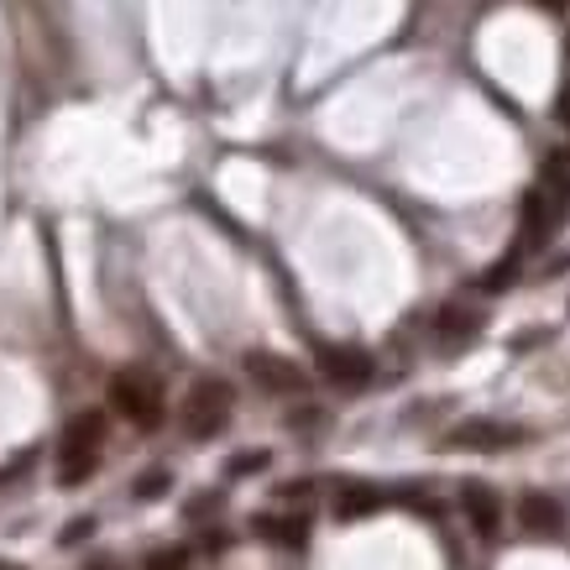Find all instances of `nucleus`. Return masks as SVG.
I'll return each instance as SVG.
<instances>
[{
    "label": "nucleus",
    "mask_w": 570,
    "mask_h": 570,
    "mask_svg": "<svg viewBox=\"0 0 570 570\" xmlns=\"http://www.w3.org/2000/svg\"><path fill=\"white\" fill-rule=\"evenodd\" d=\"M110 408H116L126 424L158 429L167 419V393H163V382L152 377V372H142V367H126V372L110 377Z\"/></svg>",
    "instance_id": "1"
},
{
    "label": "nucleus",
    "mask_w": 570,
    "mask_h": 570,
    "mask_svg": "<svg viewBox=\"0 0 570 570\" xmlns=\"http://www.w3.org/2000/svg\"><path fill=\"white\" fill-rule=\"evenodd\" d=\"M231 408H236V393H231V382L220 377H199L184 393V408H178V424L189 440H214L220 429L231 424Z\"/></svg>",
    "instance_id": "2"
},
{
    "label": "nucleus",
    "mask_w": 570,
    "mask_h": 570,
    "mask_svg": "<svg viewBox=\"0 0 570 570\" xmlns=\"http://www.w3.org/2000/svg\"><path fill=\"white\" fill-rule=\"evenodd\" d=\"M246 377L272 398H299L310 387V372L293 357H278V351H246Z\"/></svg>",
    "instance_id": "3"
},
{
    "label": "nucleus",
    "mask_w": 570,
    "mask_h": 570,
    "mask_svg": "<svg viewBox=\"0 0 570 570\" xmlns=\"http://www.w3.org/2000/svg\"><path fill=\"white\" fill-rule=\"evenodd\" d=\"M519 440H523V429L502 424V419H461V424L445 434L451 451H481V455L508 451V445H519Z\"/></svg>",
    "instance_id": "4"
},
{
    "label": "nucleus",
    "mask_w": 570,
    "mask_h": 570,
    "mask_svg": "<svg viewBox=\"0 0 570 570\" xmlns=\"http://www.w3.org/2000/svg\"><path fill=\"white\" fill-rule=\"evenodd\" d=\"M319 377L357 393V387H367V382L377 377V361L367 357L361 346H325V351H319Z\"/></svg>",
    "instance_id": "5"
},
{
    "label": "nucleus",
    "mask_w": 570,
    "mask_h": 570,
    "mask_svg": "<svg viewBox=\"0 0 570 570\" xmlns=\"http://www.w3.org/2000/svg\"><path fill=\"white\" fill-rule=\"evenodd\" d=\"M560 205H555V199H549V189H528L519 199V246L523 252H528V246H545L549 236H555V225H560Z\"/></svg>",
    "instance_id": "6"
},
{
    "label": "nucleus",
    "mask_w": 570,
    "mask_h": 570,
    "mask_svg": "<svg viewBox=\"0 0 570 570\" xmlns=\"http://www.w3.org/2000/svg\"><path fill=\"white\" fill-rule=\"evenodd\" d=\"M461 513H466V523H472L481 539H498V528H502V498L487 487V481H466V487H461Z\"/></svg>",
    "instance_id": "7"
},
{
    "label": "nucleus",
    "mask_w": 570,
    "mask_h": 570,
    "mask_svg": "<svg viewBox=\"0 0 570 570\" xmlns=\"http://www.w3.org/2000/svg\"><path fill=\"white\" fill-rule=\"evenodd\" d=\"M519 528L523 534H534V539H555V534L566 528V508H560V498H549V492H523L519 498Z\"/></svg>",
    "instance_id": "8"
},
{
    "label": "nucleus",
    "mask_w": 570,
    "mask_h": 570,
    "mask_svg": "<svg viewBox=\"0 0 570 570\" xmlns=\"http://www.w3.org/2000/svg\"><path fill=\"white\" fill-rule=\"evenodd\" d=\"M100 440H105V414H73L63 434H58V455H95Z\"/></svg>",
    "instance_id": "9"
},
{
    "label": "nucleus",
    "mask_w": 570,
    "mask_h": 570,
    "mask_svg": "<svg viewBox=\"0 0 570 570\" xmlns=\"http://www.w3.org/2000/svg\"><path fill=\"white\" fill-rule=\"evenodd\" d=\"M481 325H487V314L472 310V304H445V310L434 314V335L445 346H466L472 335H481Z\"/></svg>",
    "instance_id": "10"
},
{
    "label": "nucleus",
    "mask_w": 570,
    "mask_h": 570,
    "mask_svg": "<svg viewBox=\"0 0 570 570\" xmlns=\"http://www.w3.org/2000/svg\"><path fill=\"white\" fill-rule=\"evenodd\" d=\"M252 534H257V539H267V545L304 549V545H310V519H304V513H293V519L261 513V519H252Z\"/></svg>",
    "instance_id": "11"
},
{
    "label": "nucleus",
    "mask_w": 570,
    "mask_h": 570,
    "mask_svg": "<svg viewBox=\"0 0 570 570\" xmlns=\"http://www.w3.org/2000/svg\"><path fill=\"white\" fill-rule=\"evenodd\" d=\"M382 502H387V492L382 487H372V481H346L340 492H335V519L340 523H357V519H367V513H377Z\"/></svg>",
    "instance_id": "12"
},
{
    "label": "nucleus",
    "mask_w": 570,
    "mask_h": 570,
    "mask_svg": "<svg viewBox=\"0 0 570 570\" xmlns=\"http://www.w3.org/2000/svg\"><path fill=\"white\" fill-rule=\"evenodd\" d=\"M519 267H523V246H519V252H508L502 261H492V267L481 272V288H487V293H502V288H513V283H519Z\"/></svg>",
    "instance_id": "13"
},
{
    "label": "nucleus",
    "mask_w": 570,
    "mask_h": 570,
    "mask_svg": "<svg viewBox=\"0 0 570 570\" xmlns=\"http://www.w3.org/2000/svg\"><path fill=\"white\" fill-rule=\"evenodd\" d=\"M100 466V451L95 455H58V487H84Z\"/></svg>",
    "instance_id": "14"
},
{
    "label": "nucleus",
    "mask_w": 570,
    "mask_h": 570,
    "mask_svg": "<svg viewBox=\"0 0 570 570\" xmlns=\"http://www.w3.org/2000/svg\"><path fill=\"white\" fill-rule=\"evenodd\" d=\"M189 566H194L189 545H158V549H147V560H142V570H189Z\"/></svg>",
    "instance_id": "15"
},
{
    "label": "nucleus",
    "mask_w": 570,
    "mask_h": 570,
    "mask_svg": "<svg viewBox=\"0 0 570 570\" xmlns=\"http://www.w3.org/2000/svg\"><path fill=\"white\" fill-rule=\"evenodd\" d=\"M167 487H173V476H167L163 466H152V472H147L142 481L131 487V498H137V502H158V498H163V492H167Z\"/></svg>",
    "instance_id": "16"
},
{
    "label": "nucleus",
    "mask_w": 570,
    "mask_h": 570,
    "mask_svg": "<svg viewBox=\"0 0 570 570\" xmlns=\"http://www.w3.org/2000/svg\"><path fill=\"white\" fill-rule=\"evenodd\" d=\"M267 461H272V455H267V451H241V455H231V466H225V476H252V472H267Z\"/></svg>",
    "instance_id": "17"
},
{
    "label": "nucleus",
    "mask_w": 570,
    "mask_h": 570,
    "mask_svg": "<svg viewBox=\"0 0 570 570\" xmlns=\"http://www.w3.org/2000/svg\"><path fill=\"white\" fill-rule=\"evenodd\" d=\"M84 539H95V519L90 513L69 519V528H63V545H84Z\"/></svg>",
    "instance_id": "18"
},
{
    "label": "nucleus",
    "mask_w": 570,
    "mask_h": 570,
    "mask_svg": "<svg viewBox=\"0 0 570 570\" xmlns=\"http://www.w3.org/2000/svg\"><path fill=\"white\" fill-rule=\"evenodd\" d=\"M199 549H205V555H225V549H231V534H220V528H210V534L199 539Z\"/></svg>",
    "instance_id": "19"
},
{
    "label": "nucleus",
    "mask_w": 570,
    "mask_h": 570,
    "mask_svg": "<svg viewBox=\"0 0 570 570\" xmlns=\"http://www.w3.org/2000/svg\"><path fill=\"white\" fill-rule=\"evenodd\" d=\"M555 120H560V126H570V84L555 95Z\"/></svg>",
    "instance_id": "20"
},
{
    "label": "nucleus",
    "mask_w": 570,
    "mask_h": 570,
    "mask_svg": "<svg viewBox=\"0 0 570 570\" xmlns=\"http://www.w3.org/2000/svg\"><path fill=\"white\" fill-rule=\"evenodd\" d=\"M214 502H220L214 492H205V498H194V502H189V519H205V513H210Z\"/></svg>",
    "instance_id": "21"
},
{
    "label": "nucleus",
    "mask_w": 570,
    "mask_h": 570,
    "mask_svg": "<svg viewBox=\"0 0 570 570\" xmlns=\"http://www.w3.org/2000/svg\"><path fill=\"white\" fill-rule=\"evenodd\" d=\"M314 492V481H288L283 487V498H310Z\"/></svg>",
    "instance_id": "22"
},
{
    "label": "nucleus",
    "mask_w": 570,
    "mask_h": 570,
    "mask_svg": "<svg viewBox=\"0 0 570 570\" xmlns=\"http://www.w3.org/2000/svg\"><path fill=\"white\" fill-rule=\"evenodd\" d=\"M539 5H545V11H566L570 0H539Z\"/></svg>",
    "instance_id": "23"
},
{
    "label": "nucleus",
    "mask_w": 570,
    "mask_h": 570,
    "mask_svg": "<svg viewBox=\"0 0 570 570\" xmlns=\"http://www.w3.org/2000/svg\"><path fill=\"white\" fill-rule=\"evenodd\" d=\"M90 570H116V560H90Z\"/></svg>",
    "instance_id": "24"
},
{
    "label": "nucleus",
    "mask_w": 570,
    "mask_h": 570,
    "mask_svg": "<svg viewBox=\"0 0 570 570\" xmlns=\"http://www.w3.org/2000/svg\"><path fill=\"white\" fill-rule=\"evenodd\" d=\"M0 570H26V566H11V560H0Z\"/></svg>",
    "instance_id": "25"
},
{
    "label": "nucleus",
    "mask_w": 570,
    "mask_h": 570,
    "mask_svg": "<svg viewBox=\"0 0 570 570\" xmlns=\"http://www.w3.org/2000/svg\"><path fill=\"white\" fill-rule=\"evenodd\" d=\"M566 53H570V32H566Z\"/></svg>",
    "instance_id": "26"
}]
</instances>
